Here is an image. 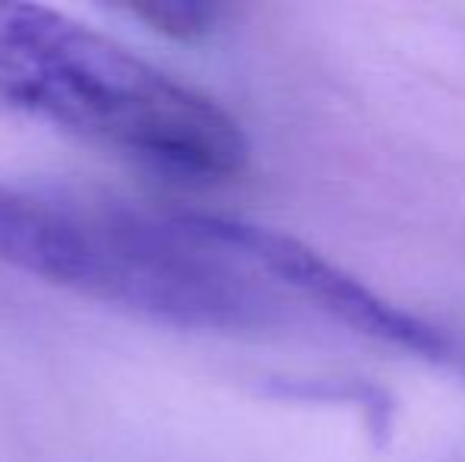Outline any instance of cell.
Wrapping results in <instances>:
<instances>
[{
    "mask_svg": "<svg viewBox=\"0 0 465 462\" xmlns=\"http://www.w3.org/2000/svg\"><path fill=\"white\" fill-rule=\"evenodd\" d=\"M0 266L184 333L276 320L251 225L124 193L0 181Z\"/></svg>",
    "mask_w": 465,
    "mask_h": 462,
    "instance_id": "1",
    "label": "cell"
},
{
    "mask_svg": "<svg viewBox=\"0 0 465 462\" xmlns=\"http://www.w3.org/2000/svg\"><path fill=\"white\" fill-rule=\"evenodd\" d=\"M215 13L219 10H215V6H206V4H146V6H136V16L162 25L165 32H174V35H203V32L213 29Z\"/></svg>",
    "mask_w": 465,
    "mask_h": 462,
    "instance_id": "4",
    "label": "cell"
},
{
    "mask_svg": "<svg viewBox=\"0 0 465 462\" xmlns=\"http://www.w3.org/2000/svg\"><path fill=\"white\" fill-rule=\"evenodd\" d=\"M0 114L190 187L234 181L251 162L238 117L213 95L42 4H0Z\"/></svg>",
    "mask_w": 465,
    "mask_h": 462,
    "instance_id": "2",
    "label": "cell"
},
{
    "mask_svg": "<svg viewBox=\"0 0 465 462\" xmlns=\"http://www.w3.org/2000/svg\"><path fill=\"white\" fill-rule=\"evenodd\" d=\"M251 247L272 282L282 285V289L298 291L301 298L320 304V308H326L332 317L355 327L358 333L377 336L383 342H396V346L415 351L443 349L440 336L430 333L424 323L390 308L383 298H377L371 289L355 282L339 266L326 263L320 253H313L301 241L272 229H263V225H251Z\"/></svg>",
    "mask_w": 465,
    "mask_h": 462,
    "instance_id": "3",
    "label": "cell"
}]
</instances>
